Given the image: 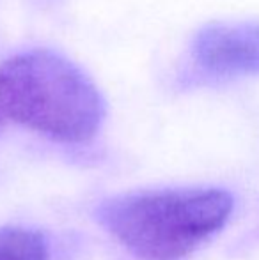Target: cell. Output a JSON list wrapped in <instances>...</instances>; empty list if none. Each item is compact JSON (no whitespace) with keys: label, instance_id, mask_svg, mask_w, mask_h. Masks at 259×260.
<instances>
[{"label":"cell","instance_id":"6da1fadb","mask_svg":"<svg viewBox=\"0 0 259 260\" xmlns=\"http://www.w3.org/2000/svg\"><path fill=\"white\" fill-rule=\"evenodd\" d=\"M0 113L52 140L82 144L100 129L105 101L71 60L31 50L0 64Z\"/></svg>","mask_w":259,"mask_h":260},{"label":"cell","instance_id":"7a4b0ae2","mask_svg":"<svg viewBox=\"0 0 259 260\" xmlns=\"http://www.w3.org/2000/svg\"><path fill=\"white\" fill-rule=\"evenodd\" d=\"M233 197L224 189H160L108 199L98 223L142 260H181L227 223Z\"/></svg>","mask_w":259,"mask_h":260},{"label":"cell","instance_id":"3957f363","mask_svg":"<svg viewBox=\"0 0 259 260\" xmlns=\"http://www.w3.org/2000/svg\"><path fill=\"white\" fill-rule=\"evenodd\" d=\"M194 57L215 75L259 73V25H210L197 34Z\"/></svg>","mask_w":259,"mask_h":260},{"label":"cell","instance_id":"277c9868","mask_svg":"<svg viewBox=\"0 0 259 260\" xmlns=\"http://www.w3.org/2000/svg\"><path fill=\"white\" fill-rule=\"evenodd\" d=\"M48 243L36 230L21 226L0 229V260H48Z\"/></svg>","mask_w":259,"mask_h":260}]
</instances>
